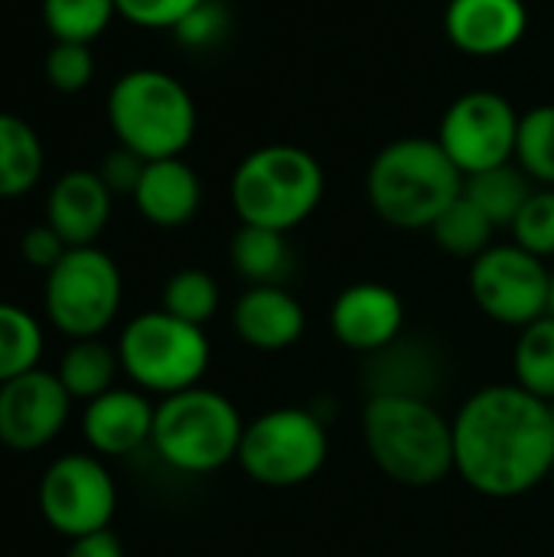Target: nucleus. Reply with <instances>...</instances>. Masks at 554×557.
Masks as SVG:
<instances>
[{
  "label": "nucleus",
  "instance_id": "obj_11",
  "mask_svg": "<svg viewBox=\"0 0 554 557\" xmlns=\"http://www.w3.org/2000/svg\"><path fill=\"white\" fill-rule=\"evenodd\" d=\"M470 290L490 320L506 326H529L549 313L552 271L542 258L529 255L516 242L493 245L473 258Z\"/></svg>",
  "mask_w": 554,
  "mask_h": 557
},
{
  "label": "nucleus",
  "instance_id": "obj_39",
  "mask_svg": "<svg viewBox=\"0 0 554 557\" xmlns=\"http://www.w3.org/2000/svg\"><path fill=\"white\" fill-rule=\"evenodd\" d=\"M552 483H554V470H552Z\"/></svg>",
  "mask_w": 554,
  "mask_h": 557
},
{
  "label": "nucleus",
  "instance_id": "obj_30",
  "mask_svg": "<svg viewBox=\"0 0 554 557\" xmlns=\"http://www.w3.org/2000/svg\"><path fill=\"white\" fill-rule=\"evenodd\" d=\"M519 248L535 258H554V186H535L516 222L509 225Z\"/></svg>",
  "mask_w": 554,
  "mask_h": 557
},
{
  "label": "nucleus",
  "instance_id": "obj_9",
  "mask_svg": "<svg viewBox=\"0 0 554 557\" xmlns=\"http://www.w3.org/2000/svg\"><path fill=\"white\" fill-rule=\"evenodd\" d=\"M330 441L317 414L304 408H274L245 424L238 463L261 486H300L327 463Z\"/></svg>",
  "mask_w": 554,
  "mask_h": 557
},
{
  "label": "nucleus",
  "instance_id": "obj_25",
  "mask_svg": "<svg viewBox=\"0 0 554 557\" xmlns=\"http://www.w3.org/2000/svg\"><path fill=\"white\" fill-rule=\"evenodd\" d=\"M39 356H42L39 320L23 307L0 300V385L39 369Z\"/></svg>",
  "mask_w": 554,
  "mask_h": 557
},
{
  "label": "nucleus",
  "instance_id": "obj_22",
  "mask_svg": "<svg viewBox=\"0 0 554 557\" xmlns=\"http://www.w3.org/2000/svg\"><path fill=\"white\" fill-rule=\"evenodd\" d=\"M532 193H535V183L516 160L490 166L473 176H464V196L470 202H477L496 228L513 225Z\"/></svg>",
  "mask_w": 554,
  "mask_h": 557
},
{
  "label": "nucleus",
  "instance_id": "obj_19",
  "mask_svg": "<svg viewBox=\"0 0 554 557\" xmlns=\"http://www.w3.org/2000/svg\"><path fill=\"white\" fill-rule=\"evenodd\" d=\"M131 199L150 225L180 228L199 212L202 186H199L196 170L183 157L147 160L144 176H140Z\"/></svg>",
  "mask_w": 554,
  "mask_h": 557
},
{
  "label": "nucleus",
  "instance_id": "obj_1",
  "mask_svg": "<svg viewBox=\"0 0 554 557\" xmlns=\"http://www.w3.org/2000/svg\"><path fill=\"white\" fill-rule=\"evenodd\" d=\"M454 470L483 496H522L554 470L549 405L519 385H490L454 418Z\"/></svg>",
  "mask_w": 554,
  "mask_h": 557
},
{
  "label": "nucleus",
  "instance_id": "obj_36",
  "mask_svg": "<svg viewBox=\"0 0 554 557\" xmlns=\"http://www.w3.org/2000/svg\"><path fill=\"white\" fill-rule=\"evenodd\" d=\"M65 557H124V548H121V542H118V535L111 529H101V532L72 539Z\"/></svg>",
  "mask_w": 554,
  "mask_h": 557
},
{
  "label": "nucleus",
  "instance_id": "obj_21",
  "mask_svg": "<svg viewBox=\"0 0 554 557\" xmlns=\"http://www.w3.org/2000/svg\"><path fill=\"white\" fill-rule=\"evenodd\" d=\"M229 258H232V268L251 287H264V284L281 287V281L291 274V264H294L284 232L261 228V225H242L232 235Z\"/></svg>",
  "mask_w": 554,
  "mask_h": 557
},
{
  "label": "nucleus",
  "instance_id": "obj_24",
  "mask_svg": "<svg viewBox=\"0 0 554 557\" xmlns=\"http://www.w3.org/2000/svg\"><path fill=\"white\" fill-rule=\"evenodd\" d=\"M493 232L496 225L490 222V215L477 202H470L464 193L431 225L434 242L447 255H457V258H480L487 248H493Z\"/></svg>",
  "mask_w": 554,
  "mask_h": 557
},
{
  "label": "nucleus",
  "instance_id": "obj_34",
  "mask_svg": "<svg viewBox=\"0 0 554 557\" xmlns=\"http://www.w3.org/2000/svg\"><path fill=\"white\" fill-rule=\"evenodd\" d=\"M65 251H69V245L62 242V235H59L49 222H39V225L26 228V235H23V242H20L23 261H26L29 268H36V271H42V274H49V271L65 258Z\"/></svg>",
  "mask_w": 554,
  "mask_h": 557
},
{
  "label": "nucleus",
  "instance_id": "obj_10",
  "mask_svg": "<svg viewBox=\"0 0 554 557\" xmlns=\"http://www.w3.org/2000/svg\"><path fill=\"white\" fill-rule=\"evenodd\" d=\"M118 490L95 454H65L39 480V512L62 539H82L111 525Z\"/></svg>",
  "mask_w": 554,
  "mask_h": 557
},
{
  "label": "nucleus",
  "instance_id": "obj_33",
  "mask_svg": "<svg viewBox=\"0 0 554 557\" xmlns=\"http://www.w3.org/2000/svg\"><path fill=\"white\" fill-rule=\"evenodd\" d=\"M229 26V13L219 0H202L173 33L180 36V42L193 46V49H206V46H216L222 39Z\"/></svg>",
  "mask_w": 554,
  "mask_h": 557
},
{
  "label": "nucleus",
  "instance_id": "obj_13",
  "mask_svg": "<svg viewBox=\"0 0 554 557\" xmlns=\"http://www.w3.org/2000/svg\"><path fill=\"white\" fill-rule=\"evenodd\" d=\"M72 414V395L56 372L33 369L0 385V444L16 454L49 447Z\"/></svg>",
  "mask_w": 554,
  "mask_h": 557
},
{
  "label": "nucleus",
  "instance_id": "obj_3",
  "mask_svg": "<svg viewBox=\"0 0 554 557\" xmlns=\"http://www.w3.org/2000/svg\"><path fill=\"white\" fill-rule=\"evenodd\" d=\"M362 431L372 460L395 483L434 486L454 470V421L428 398L372 395Z\"/></svg>",
  "mask_w": 554,
  "mask_h": 557
},
{
  "label": "nucleus",
  "instance_id": "obj_2",
  "mask_svg": "<svg viewBox=\"0 0 554 557\" xmlns=\"http://www.w3.org/2000/svg\"><path fill=\"white\" fill-rule=\"evenodd\" d=\"M366 193L379 219L395 228H431L464 193V173L438 140L402 137L382 147L369 166Z\"/></svg>",
  "mask_w": 554,
  "mask_h": 557
},
{
  "label": "nucleus",
  "instance_id": "obj_20",
  "mask_svg": "<svg viewBox=\"0 0 554 557\" xmlns=\"http://www.w3.org/2000/svg\"><path fill=\"white\" fill-rule=\"evenodd\" d=\"M46 170V150L29 121L0 111V199H20L36 189Z\"/></svg>",
  "mask_w": 554,
  "mask_h": 557
},
{
  "label": "nucleus",
  "instance_id": "obj_26",
  "mask_svg": "<svg viewBox=\"0 0 554 557\" xmlns=\"http://www.w3.org/2000/svg\"><path fill=\"white\" fill-rule=\"evenodd\" d=\"M516 385L529 395L552 401L554 398V317L545 313L542 320L522 326V336L516 343L513 356Z\"/></svg>",
  "mask_w": 554,
  "mask_h": 557
},
{
  "label": "nucleus",
  "instance_id": "obj_12",
  "mask_svg": "<svg viewBox=\"0 0 554 557\" xmlns=\"http://www.w3.org/2000/svg\"><path fill=\"white\" fill-rule=\"evenodd\" d=\"M519 114L496 91H467L441 117L438 144L464 176L509 163L516 157Z\"/></svg>",
  "mask_w": 554,
  "mask_h": 557
},
{
  "label": "nucleus",
  "instance_id": "obj_17",
  "mask_svg": "<svg viewBox=\"0 0 554 557\" xmlns=\"http://www.w3.org/2000/svg\"><path fill=\"white\" fill-rule=\"evenodd\" d=\"M111 199L114 196L98 170H69L46 196V222L69 248L95 245L111 219Z\"/></svg>",
  "mask_w": 554,
  "mask_h": 557
},
{
  "label": "nucleus",
  "instance_id": "obj_31",
  "mask_svg": "<svg viewBox=\"0 0 554 557\" xmlns=\"http://www.w3.org/2000/svg\"><path fill=\"white\" fill-rule=\"evenodd\" d=\"M42 72L56 91L75 95V91L88 88V82L95 75V52L85 42H52L42 59Z\"/></svg>",
  "mask_w": 554,
  "mask_h": 557
},
{
  "label": "nucleus",
  "instance_id": "obj_37",
  "mask_svg": "<svg viewBox=\"0 0 554 557\" xmlns=\"http://www.w3.org/2000/svg\"><path fill=\"white\" fill-rule=\"evenodd\" d=\"M549 313L554 317V271H552V300H549Z\"/></svg>",
  "mask_w": 554,
  "mask_h": 557
},
{
  "label": "nucleus",
  "instance_id": "obj_38",
  "mask_svg": "<svg viewBox=\"0 0 554 557\" xmlns=\"http://www.w3.org/2000/svg\"><path fill=\"white\" fill-rule=\"evenodd\" d=\"M545 405H549V418H552V428H554V398L552 401H545Z\"/></svg>",
  "mask_w": 554,
  "mask_h": 557
},
{
  "label": "nucleus",
  "instance_id": "obj_7",
  "mask_svg": "<svg viewBox=\"0 0 554 557\" xmlns=\"http://www.w3.org/2000/svg\"><path fill=\"white\" fill-rule=\"evenodd\" d=\"M118 359L134 385L167 398L199 385L209 369V339L202 326L167 310H150L124 326Z\"/></svg>",
  "mask_w": 554,
  "mask_h": 557
},
{
  "label": "nucleus",
  "instance_id": "obj_23",
  "mask_svg": "<svg viewBox=\"0 0 554 557\" xmlns=\"http://www.w3.org/2000/svg\"><path fill=\"white\" fill-rule=\"evenodd\" d=\"M121 369V359L111 346L95 339H72V346L59 359V382L72 395V401H91L114 388V375Z\"/></svg>",
  "mask_w": 554,
  "mask_h": 557
},
{
  "label": "nucleus",
  "instance_id": "obj_8",
  "mask_svg": "<svg viewBox=\"0 0 554 557\" xmlns=\"http://www.w3.org/2000/svg\"><path fill=\"white\" fill-rule=\"evenodd\" d=\"M124 281L111 255L95 245L69 248L46 274L42 304L49 323L69 339L101 336L121 310Z\"/></svg>",
  "mask_w": 554,
  "mask_h": 557
},
{
  "label": "nucleus",
  "instance_id": "obj_6",
  "mask_svg": "<svg viewBox=\"0 0 554 557\" xmlns=\"http://www.w3.org/2000/svg\"><path fill=\"white\" fill-rule=\"evenodd\" d=\"M242 434L238 408L225 395L196 385L157 405L150 447L180 473H212L238 457Z\"/></svg>",
  "mask_w": 554,
  "mask_h": 557
},
{
  "label": "nucleus",
  "instance_id": "obj_14",
  "mask_svg": "<svg viewBox=\"0 0 554 557\" xmlns=\"http://www.w3.org/2000/svg\"><path fill=\"white\" fill-rule=\"evenodd\" d=\"M402 297L385 284H353L330 310L333 336L356 352H379L392 346L402 333Z\"/></svg>",
  "mask_w": 554,
  "mask_h": 557
},
{
  "label": "nucleus",
  "instance_id": "obj_35",
  "mask_svg": "<svg viewBox=\"0 0 554 557\" xmlns=\"http://www.w3.org/2000/svg\"><path fill=\"white\" fill-rule=\"evenodd\" d=\"M144 166H147L144 157H137L134 150H127V147L118 144V147L101 160L98 176L104 180V186L111 189V196H134V189H137V183H140V176H144Z\"/></svg>",
  "mask_w": 554,
  "mask_h": 557
},
{
  "label": "nucleus",
  "instance_id": "obj_4",
  "mask_svg": "<svg viewBox=\"0 0 554 557\" xmlns=\"http://www.w3.org/2000/svg\"><path fill=\"white\" fill-rule=\"evenodd\" d=\"M108 124L144 160L180 157L196 137V101L170 72L131 69L108 91Z\"/></svg>",
  "mask_w": 554,
  "mask_h": 557
},
{
  "label": "nucleus",
  "instance_id": "obj_5",
  "mask_svg": "<svg viewBox=\"0 0 554 557\" xmlns=\"http://www.w3.org/2000/svg\"><path fill=\"white\" fill-rule=\"evenodd\" d=\"M323 166L294 144H268L251 150L232 173V206L242 225L291 232L323 199Z\"/></svg>",
  "mask_w": 554,
  "mask_h": 557
},
{
  "label": "nucleus",
  "instance_id": "obj_15",
  "mask_svg": "<svg viewBox=\"0 0 554 557\" xmlns=\"http://www.w3.org/2000/svg\"><path fill=\"white\" fill-rule=\"evenodd\" d=\"M529 29V10L522 0H451L444 10L447 39L477 59L509 52Z\"/></svg>",
  "mask_w": 554,
  "mask_h": 557
},
{
  "label": "nucleus",
  "instance_id": "obj_32",
  "mask_svg": "<svg viewBox=\"0 0 554 557\" xmlns=\"http://www.w3.org/2000/svg\"><path fill=\"white\" fill-rule=\"evenodd\" d=\"M202 0H114L118 16L140 29H176Z\"/></svg>",
  "mask_w": 554,
  "mask_h": 557
},
{
  "label": "nucleus",
  "instance_id": "obj_29",
  "mask_svg": "<svg viewBox=\"0 0 554 557\" xmlns=\"http://www.w3.org/2000/svg\"><path fill=\"white\" fill-rule=\"evenodd\" d=\"M163 310L193 326H206L219 310V284L199 268H183L163 287Z\"/></svg>",
  "mask_w": 554,
  "mask_h": 557
},
{
  "label": "nucleus",
  "instance_id": "obj_27",
  "mask_svg": "<svg viewBox=\"0 0 554 557\" xmlns=\"http://www.w3.org/2000/svg\"><path fill=\"white\" fill-rule=\"evenodd\" d=\"M118 16L114 0H42V23L52 42L91 46Z\"/></svg>",
  "mask_w": 554,
  "mask_h": 557
},
{
  "label": "nucleus",
  "instance_id": "obj_28",
  "mask_svg": "<svg viewBox=\"0 0 554 557\" xmlns=\"http://www.w3.org/2000/svg\"><path fill=\"white\" fill-rule=\"evenodd\" d=\"M532 183L554 186V104H539L519 114L516 157Z\"/></svg>",
  "mask_w": 554,
  "mask_h": 557
},
{
  "label": "nucleus",
  "instance_id": "obj_18",
  "mask_svg": "<svg viewBox=\"0 0 554 557\" xmlns=\"http://www.w3.org/2000/svg\"><path fill=\"white\" fill-rule=\"evenodd\" d=\"M232 326L242 336V343H248L251 349L281 352L300 339L307 317L297 297H291L278 284H264V287H248L238 297Z\"/></svg>",
  "mask_w": 554,
  "mask_h": 557
},
{
  "label": "nucleus",
  "instance_id": "obj_16",
  "mask_svg": "<svg viewBox=\"0 0 554 557\" xmlns=\"http://www.w3.org/2000/svg\"><path fill=\"white\" fill-rule=\"evenodd\" d=\"M157 408L131 388H111L85 401L82 437L98 457H127L150 444Z\"/></svg>",
  "mask_w": 554,
  "mask_h": 557
}]
</instances>
